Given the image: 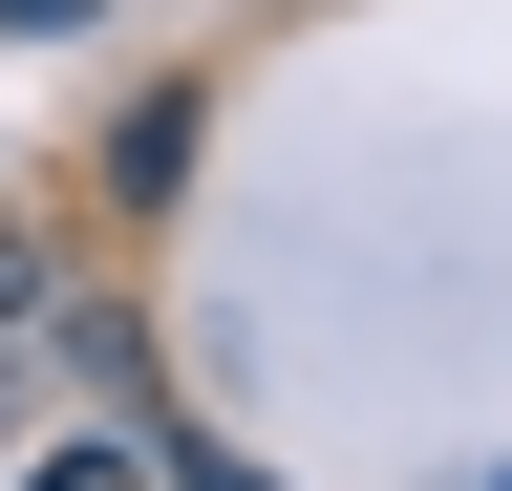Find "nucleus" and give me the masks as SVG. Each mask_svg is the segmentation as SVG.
Instances as JSON below:
<instances>
[{
	"label": "nucleus",
	"mask_w": 512,
	"mask_h": 491,
	"mask_svg": "<svg viewBox=\"0 0 512 491\" xmlns=\"http://www.w3.org/2000/svg\"><path fill=\"white\" fill-rule=\"evenodd\" d=\"M43 299H64V278H43V214L0 193V321H43Z\"/></svg>",
	"instance_id": "2"
},
{
	"label": "nucleus",
	"mask_w": 512,
	"mask_h": 491,
	"mask_svg": "<svg viewBox=\"0 0 512 491\" xmlns=\"http://www.w3.org/2000/svg\"><path fill=\"white\" fill-rule=\"evenodd\" d=\"M0 22H22V43H43V22H86V0H0Z\"/></svg>",
	"instance_id": "3"
},
{
	"label": "nucleus",
	"mask_w": 512,
	"mask_h": 491,
	"mask_svg": "<svg viewBox=\"0 0 512 491\" xmlns=\"http://www.w3.org/2000/svg\"><path fill=\"white\" fill-rule=\"evenodd\" d=\"M192 129H214V107H192V86H150V107H128V129H107V193H128V214H150V193H171V171H192Z\"/></svg>",
	"instance_id": "1"
}]
</instances>
